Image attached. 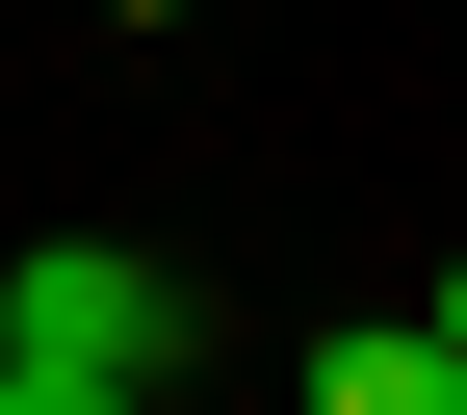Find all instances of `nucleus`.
<instances>
[{
    "instance_id": "nucleus-1",
    "label": "nucleus",
    "mask_w": 467,
    "mask_h": 415,
    "mask_svg": "<svg viewBox=\"0 0 467 415\" xmlns=\"http://www.w3.org/2000/svg\"><path fill=\"white\" fill-rule=\"evenodd\" d=\"M182 337H208V312L130 260V233H52V260H0V364H52V389H156Z\"/></svg>"
},
{
    "instance_id": "nucleus-2",
    "label": "nucleus",
    "mask_w": 467,
    "mask_h": 415,
    "mask_svg": "<svg viewBox=\"0 0 467 415\" xmlns=\"http://www.w3.org/2000/svg\"><path fill=\"white\" fill-rule=\"evenodd\" d=\"M285 389H312V415H467V364H441L416 312H337V337H312Z\"/></svg>"
},
{
    "instance_id": "nucleus-3",
    "label": "nucleus",
    "mask_w": 467,
    "mask_h": 415,
    "mask_svg": "<svg viewBox=\"0 0 467 415\" xmlns=\"http://www.w3.org/2000/svg\"><path fill=\"white\" fill-rule=\"evenodd\" d=\"M0 415H130V389H52V364H0Z\"/></svg>"
},
{
    "instance_id": "nucleus-4",
    "label": "nucleus",
    "mask_w": 467,
    "mask_h": 415,
    "mask_svg": "<svg viewBox=\"0 0 467 415\" xmlns=\"http://www.w3.org/2000/svg\"><path fill=\"white\" fill-rule=\"evenodd\" d=\"M416 337H441V364H467V260H441V312H416Z\"/></svg>"
},
{
    "instance_id": "nucleus-5",
    "label": "nucleus",
    "mask_w": 467,
    "mask_h": 415,
    "mask_svg": "<svg viewBox=\"0 0 467 415\" xmlns=\"http://www.w3.org/2000/svg\"><path fill=\"white\" fill-rule=\"evenodd\" d=\"M104 26H182V0H104Z\"/></svg>"
}]
</instances>
